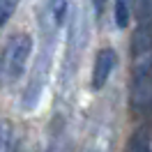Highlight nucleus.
<instances>
[{
  "label": "nucleus",
  "instance_id": "1a4fd4ad",
  "mask_svg": "<svg viewBox=\"0 0 152 152\" xmlns=\"http://www.w3.org/2000/svg\"><path fill=\"white\" fill-rule=\"evenodd\" d=\"M95 12H97V16H102V12H104V0H95Z\"/></svg>",
  "mask_w": 152,
  "mask_h": 152
},
{
  "label": "nucleus",
  "instance_id": "0eeeda50",
  "mask_svg": "<svg viewBox=\"0 0 152 152\" xmlns=\"http://www.w3.org/2000/svg\"><path fill=\"white\" fill-rule=\"evenodd\" d=\"M0 152H12V124L0 120Z\"/></svg>",
  "mask_w": 152,
  "mask_h": 152
},
{
  "label": "nucleus",
  "instance_id": "20e7f679",
  "mask_svg": "<svg viewBox=\"0 0 152 152\" xmlns=\"http://www.w3.org/2000/svg\"><path fill=\"white\" fill-rule=\"evenodd\" d=\"M129 16H132L129 0H115V26L118 28H127L129 26Z\"/></svg>",
  "mask_w": 152,
  "mask_h": 152
},
{
  "label": "nucleus",
  "instance_id": "f03ea898",
  "mask_svg": "<svg viewBox=\"0 0 152 152\" xmlns=\"http://www.w3.org/2000/svg\"><path fill=\"white\" fill-rule=\"evenodd\" d=\"M132 102L138 111H148L152 106V67L150 65L138 67V74L134 78Z\"/></svg>",
  "mask_w": 152,
  "mask_h": 152
},
{
  "label": "nucleus",
  "instance_id": "7ed1b4c3",
  "mask_svg": "<svg viewBox=\"0 0 152 152\" xmlns=\"http://www.w3.org/2000/svg\"><path fill=\"white\" fill-rule=\"evenodd\" d=\"M115 62H118V56H115L113 48H102L95 58V67H92V88L95 90H102L108 81V76L113 72Z\"/></svg>",
  "mask_w": 152,
  "mask_h": 152
},
{
  "label": "nucleus",
  "instance_id": "6e6552de",
  "mask_svg": "<svg viewBox=\"0 0 152 152\" xmlns=\"http://www.w3.org/2000/svg\"><path fill=\"white\" fill-rule=\"evenodd\" d=\"M129 152H150V145H148V134L141 132L132 138V145H129Z\"/></svg>",
  "mask_w": 152,
  "mask_h": 152
},
{
  "label": "nucleus",
  "instance_id": "423d86ee",
  "mask_svg": "<svg viewBox=\"0 0 152 152\" xmlns=\"http://www.w3.org/2000/svg\"><path fill=\"white\" fill-rule=\"evenodd\" d=\"M21 0H0V28L12 19V14L16 12Z\"/></svg>",
  "mask_w": 152,
  "mask_h": 152
},
{
  "label": "nucleus",
  "instance_id": "39448f33",
  "mask_svg": "<svg viewBox=\"0 0 152 152\" xmlns=\"http://www.w3.org/2000/svg\"><path fill=\"white\" fill-rule=\"evenodd\" d=\"M67 12H69V0H53L51 2V14H53V21H56L58 26L65 23Z\"/></svg>",
  "mask_w": 152,
  "mask_h": 152
},
{
  "label": "nucleus",
  "instance_id": "f257e3e1",
  "mask_svg": "<svg viewBox=\"0 0 152 152\" xmlns=\"http://www.w3.org/2000/svg\"><path fill=\"white\" fill-rule=\"evenodd\" d=\"M30 53H32V37L26 35V32H19L7 42L5 46V53H2V72L10 81H16L23 72H26V65L30 60Z\"/></svg>",
  "mask_w": 152,
  "mask_h": 152
}]
</instances>
